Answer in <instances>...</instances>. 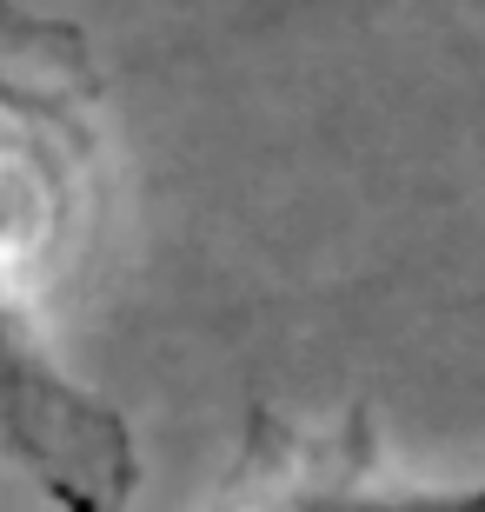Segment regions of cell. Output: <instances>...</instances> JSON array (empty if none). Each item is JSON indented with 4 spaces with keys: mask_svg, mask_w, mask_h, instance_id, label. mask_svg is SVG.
I'll use <instances>...</instances> for the list:
<instances>
[{
    "mask_svg": "<svg viewBox=\"0 0 485 512\" xmlns=\"http://www.w3.org/2000/svg\"><path fill=\"white\" fill-rule=\"evenodd\" d=\"M0 426L20 453L34 459V473L67 493L80 512H100L120 499L127 486V453H120V433L100 406L74 393L60 380L40 340L27 333V320L14 313L7 286H0Z\"/></svg>",
    "mask_w": 485,
    "mask_h": 512,
    "instance_id": "1",
    "label": "cell"
},
{
    "mask_svg": "<svg viewBox=\"0 0 485 512\" xmlns=\"http://www.w3.org/2000/svg\"><path fill=\"white\" fill-rule=\"evenodd\" d=\"M280 512H485V493H306Z\"/></svg>",
    "mask_w": 485,
    "mask_h": 512,
    "instance_id": "2",
    "label": "cell"
}]
</instances>
